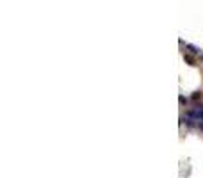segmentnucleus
I'll list each match as a JSON object with an SVG mask.
<instances>
[{"mask_svg":"<svg viewBox=\"0 0 203 178\" xmlns=\"http://www.w3.org/2000/svg\"><path fill=\"white\" fill-rule=\"evenodd\" d=\"M184 59H185V61H187V63L191 64V66H194V59H192L191 55H187V54H185V55H184Z\"/></svg>","mask_w":203,"mask_h":178,"instance_id":"7ed1b4c3","label":"nucleus"},{"mask_svg":"<svg viewBox=\"0 0 203 178\" xmlns=\"http://www.w3.org/2000/svg\"><path fill=\"white\" fill-rule=\"evenodd\" d=\"M185 46L189 48V52H191V54H194V55H198V54H200V50L196 48V46H192V45H185Z\"/></svg>","mask_w":203,"mask_h":178,"instance_id":"f03ea898","label":"nucleus"},{"mask_svg":"<svg viewBox=\"0 0 203 178\" xmlns=\"http://www.w3.org/2000/svg\"><path fill=\"white\" fill-rule=\"evenodd\" d=\"M198 98H201V93L198 91V93H194V94H192V100H198Z\"/></svg>","mask_w":203,"mask_h":178,"instance_id":"20e7f679","label":"nucleus"},{"mask_svg":"<svg viewBox=\"0 0 203 178\" xmlns=\"http://www.w3.org/2000/svg\"><path fill=\"white\" fill-rule=\"evenodd\" d=\"M187 118L196 119V121H203V107H196V109L187 111Z\"/></svg>","mask_w":203,"mask_h":178,"instance_id":"f257e3e1","label":"nucleus"},{"mask_svg":"<svg viewBox=\"0 0 203 178\" xmlns=\"http://www.w3.org/2000/svg\"><path fill=\"white\" fill-rule=\"evenodd\" d=\"M180 103H187V98H185V96H180Z\"/></svg>","mask_w":203,"mask_h":178,"instance_id":"39448f33","label":"nucleus"}]
</instances>
